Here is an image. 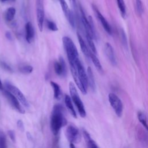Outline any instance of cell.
Masks as SVG:
<instances>
[{"mask_svg": "<svg viewBox=\"0 0 148 148\" xmlns=\"http://www.w3.org/2000/svg\"><path fill=\"white\" fill-rule=\"evenodd\" d=\"M64 107L60 104L53 106L50 117V128L54 135H57L61 128L66 125L67 120L64 116Z\"/></svg>", "mask_w": 148, "mask_h": 148, "instance_id": "1", "label": "cell"}, {"mask_svg": "<svg viewBox=\"0 0 148 148\" xmlns=\"http://www.w3.org/2000/svg\"><path fill=\"white\" fill-rule=\"evenodd\" d=\"M62 43L70 66H76L75 64L79 58L77 50L75 43L68 36H64L62 38Z\"/></svg>", "mask_w": 148, "mask_h": 148, "instance_id": "2", "label": "cell"}, {"mask_svg": "<svg viewBox=\"0 0 148 148\" xmlns=\"http://www.w3.org/2000/svg\"><path fill=\"white\" fill-rule=\"evenodd\" d=\"M69 90L71 98L73 102H74L80 116L82 117H86V112L84 104L79 95L77 89L74 83H72V82H69Z\"/></svg>", "mask_w": 148, "mask_h": 148, "instance_id": "3", "label": "cell"}, {"mask_svg": "<svg viewBox=\"0 0 148 148\" xmlns=\"http://www.w3.org/2000/svg\"><path fill=\"white\" fill-rule=\"evenodd\" d=\"M5 86L6 90L10 92L26 108H28L29 106V102H28L25 97L17 87L13 85L9 82H5Z\"/></svg>", "mask_w": 148, "mask_h": 148, "instance_id": "4", "label": "cell"}, {"mask_svg": "<svg viewBox=\"0 0 148 148\" xmlns=\"http://www.w3.org/2000/svg\"><path fill=\"white\" fill-rule=\"evenodd\" d=\"M108 100L116 114L120 117L122 116L123 110V105L121 99L117 95L111 92L108 95Z\"/></svg>", "mask_w": 148, "mask_h": 148, "instance_id": "5", "label": "cell"}, {"mask_svg": "<svg viewBox=\"0 0 148 148\" xmlns=\"http://www.w3.org/2000/svg\"><path fill=\"white\" fill-rule=\"evenodd\" d=\"M65 135L71 143H77L81 140L79 129L73 124H69L67 126L65 130Z\"/></svg>", "mask_w": 148, "mask_h": 148, "instance_id": "6", "label": "cell"}, {"mask_svg": "<svg viewBox=\"0 0 148 148\" xmlns=\"http://www.w3.org/2000/svg\"><path fill=\"white\" fill-rule=\"evenodd\" d=\"M36 19L39 29L42 31L45 21V11L42 0H36Z\"/></svg>", "mask_w": 148, "mask_h": 148, "instance_id": "7", "label": "cell"}, {"mask_svg": "<svg viewBox=\"0 0 148 148\" xmlns=\"http://www.w3.org/2000/svg\"><path fill=\"white\" fill-rule=\"evenodd\" d=\"M3 94L6 98L8 99L9 102L10 103V105L12 106L13 108H14L17 112L21 114L25 113V110L23 108V106L21 105L20 102L18 101V99L8 90H3Z\"/></svg>", "mask_w": 148, "mask_h": 148, "instance_id": "8", "label": "cell"}, {"mask_svg": "<svg viewBox=\"0 0 148 148\" xmlns=\"http://www.w3.org/2000/svg\"><path fill=\"white\" fill-rule=\"evenodd\" d=\"M61 5L62 10L64 15L65 16L66 19L68 20L71 26L74 28L75 27V16L73 12L69 9L68 4L65 0H58Z\"/></svg>", "mask_w": 148, "mask_h": 148, "instance_id": "9", "label": "cell"}, {"mask_svg": "<svg viewBox=\"0 0 148 148\" xmlns=\"http://www.w3.org/2000/svg\"><path fill=\"white\" fill-rule=\"evenodd\" d=\"M75 65H76L77 72L79 76V78L80 80V82L82 86H83V87L87 90L88 87V81H87V73H86V72L85 71L84 66H83L80 60L77 61Z\"/></svg>", "mask_w": 148, "mask_h": 148, "instance_id": "10", "label": "cell"}, {"mask_svg": "<svg viewBox=\"0 0 148 148\" xmlns=\"http://www.w3.org/2000/svg\"><path fill=\"white\" fill-rule=\"evenodd\" d=\"M54 69L56 73L60 76H64L66 73V68L64 60L60 57L58 61L54 62Z\"/></svg>", "mask_w": 148, "mask_h": 148, "instance_id": "11", "label": "cell"}, {"mask_svg": "<svg viewBox=\"0 0 148 148\" xmlns=\"http://www.w3.org/2000/svg\"><path fill=\"white\" fill-rule=\"evenodd\" d=\"M80 13H81V20H82V23L83 25V27L84 28L85 31H86V34H88L89 35H90L92 38H96V36L94 35V34L93 33L90 22L88 20V18H87L82 8L80 6Z\"/></svg>", "mask_w": 148, "mask_h": 148, "instance_id": "12", "label": "cell"}, {"mask_svg": "<svg viewBox=\"0 0 148 148\" xmlns=\"http://www.w3.org/2000/svg\"><path fill=\"white\" fill-rule=\"evenodd\" d=\"M104 51L107 58L108 59L110 64L114 66L116 65L117 64V61L114 54V51L113 47L109 43L107 42L105 44Z\"/></svg>", "mask_w": 148, "mask_h": 148, "instance_id": "13", "label": "cell"}, {"mask_svg": "<svg viewBox=\"0 0 148 148\" xmlns=\"http://www.w3.org/2000/svg\"><path fill=\"white\" fill-rule=\"evenodd\" d=\"M93 8L95 12L96 15H97L98 20H99V21H100L101 24H102L105 31L109 35H111L112 34V28H111L109 24L107 21V20L105 19V18L103 16V15L100 13V12L98 10V9L95 6H94Z\"/></svg>", "mask_w": 148, "mask_h": 148, "instance_id": "14", "label": "cell"}, {"mask_svg": "<svg viewBox=\"0 0 148 148\" xmlns=\"http://www.w3.org/2000/svg\"><path fill=\"white\" fill-rule=\"evenodd\" d=\"M70 69H71V74L72 75V77L74 79V81H75L76 86L79 88L80 91L82 92V94H87V90L83 87V86H82V84L80 82V80L79 78V76H78V74H77V72L76 66H70Z\"/></svg>", "mask_w": 148, "mask_h": 148, "instance_id": "15", "label": "cell"}, {"mask_svg": "<svg viewBox=\"0 0 148 148\" xmlns=\"http://www.w3.org/2000/svg\"><path fill=\"white\" fill-rule=\"evenodd\" d=\"M25 39L28 43L32 42L35 36V31L34 27L31 22H27L25 25Z\"/></svg>", "mask_w": 148, "mask_h": 148, "instance_id": "16", "label": "cell"}, {"mask_svg": "<svg viewBox=\"0 0 148 148\" xmlns=\"http://www.w3.org/2000/svg\"><path fill=\"white\" fill-rule=\"evenodd\" d=\"M83 134L86 142L87 148H99L96 142L91 138L89 133L86 130L84 129L83 130Z\"/></svg>", "mask_w": 148, "mask_h": 148, "instance_id": "17", "label": "cell"}, {"mask_svg": "<svg viewBox=\"0 0 148 148\" xmlns=\"http://www.w3.org/2000/svg\"><path fill=\"white\" fill-rule=\"evenodd\" d=\"M86 73H87V77L88 85H89V86L90 87L92 91H95L96 88L95 82V79L94 77L93 73L92 72V70L90 66L88 67Z\"/></svg>", "mask_w": 148, "mask_h": 148, "instance_id": "18", "label": "cell"}, {"mask_svg": "<svg viewBox=\"0 0 148 148\" xmlns=\"http://www.w3.org/2000/svg\"><path fill=\"white\" fill-rule=\"evenodd\" d=\"M65 103L67 109L68 110L69 112L74 118H77V114L75 110L73 105L72 104V102L71 100V97L68 95H65Z\"/></svg>", "mask_w": 148, "mask_h": 148, "instance_id": "19", "label": "cell"}, {"mask_svg": "<svg viewBox=\"0 0 148 148\" xmlns=\"http://www.w3.org/2000/svg\"><path fill=\"white\" fill-rule=\"evenodd\" d=\"M77 39H78V42L79 43L80 48H81V50L82 51V53L84 54V56L87 57H89V54H90V51L88 49V47L84 42V40H83V39L82 38V37L81 36V35L77 33Z\"/></svg>", "mask_w": 148, "mask_h": 148, "instance_id": "20", "label": "cell"}, {"mask_svg": "<svg viewBox=\"0 0 148 148\" xmlns=\"http://www.w3.org/2000/svg\"><path fill=\"white\" fill-rule=\"evenodd\" d=\"M50 85L51 86L53 89L54 98L57 100H60L62 97V92L60 86L57 83L54 82L53 81L50 82Z\"/></svg>", "mask_w": 148, "mask_h": 148, "instance_id": "21", "label": "cell"}, {"mask_svg": "<svg viewBox=\"0 0 148 148\" xmlns=\"http://www.w3.org/2000/svg\"><path fill=\"white\" fill-rule=\"evenodd\" d=\"M89 57H90L91 61H92L95 67L96 68V69L101 73H102L103 72V69H102V66L100 63V61L99 60V59L97 58V57L96 56V55L95 54H94L93 53H92L91 51H90V54H89Z\"/></svg>", "mask_w": 148, "mask_h": 148, "instance_id": "22", "label": "cell"}, {"mask_svg": "<svg viewBox=\"0 0 148 148\" xmlns=\"http://www.w3.org/2000/svg\"><path fill=\"white\" fill-rule=\"evenodd\" d=\"M137 130V135L138 139L142 144H147V134L145 132L144 130H143L142 128L138 127V128L136 129Z\"/></svg>", "mask_w": 148, "mask_h": 148, "instance_id": "23", "label": "cell"}, {"mask_svg": "<svg viewBox=\"0 0 148 148\" xmlns=\"http://www.w3.org/2000/svg\"><path fill=\"white\" fill-rule=\"evenodd\" d=\"M16 14V9L13 7H10L5 12V18L8 21H11L13 20Z\"/></svg>", "mask_w": 148, "mask_h": 148, "instance_id": "24", "label": "cell"}, {"mask_svg": "<svg viewBox=\"0 0 148 148\" xmlns=\"http://www.w3.org/2000/svg\"><path fill=\"white\" fill-rule=\"evenodd\" d=\"M117 3L121 16L123 18H125L127 15V10L124 0H117Z\"/></svg>", "mask_w": 148, "mask_h": 148, "instance_id": "25", "label": "cell"}, {"mask_svg": "<svg viewBox=\"0 0 148 148\" xmlns=\"http://www.w3.org/2000/svg\"><path fill=\"white\" fill-rule=\"evenodd\" d=\"M137 116H138V119L139 121H140V123L143 125V127L147 130V119H146V114L143 112H142L141 111H139L138 112Z\"/></svg>", "mask_w": 148, "mask_h": 148, "instance_id": "26", "label": "cell"}, {"mask_svg": "<svg viewBox=\"0 0 148 148\" xmlns=\"http://www.w3.org/2000/svg\"><path fill=\"white\" fill-rule=\"evenodd\" d=\"M86 39H87V43L88 44V46L91 50V52L93 53L94 54H96L97 53V50H96V47H95V46L94 45V41H93V38L89 35L88 34H86Z\"/></svg>", "mask_w": 148, "mask_h": 148, "instance_id": "27", "label": "cell"}, {"mask_svg": "<svg viewBox=\"0 0 148 148\" xmlns=\"http://www.w3.org/2000/svg\"><path fill=\"white\" fill-rule=\"evenodd\" d=\"M136 11L138 16H141L143 13V4L141 0H135Z\"/></svg>", "mask_w": 148, "mask_h": 148, "instance_id": "28", "label": "cell"}, {"mask_svg": "<svg viewBox=\"0 0 148 148\" xmlns=\"http://www.w3.org/2000/svg\"><path fill=\"white\" fill-rule=\"evenodd\" d=\"M19 71L24 74H29L33 71V67L31 65H23L18 68Z\"/></svg>", "mask_w": 148, "mask_h": 148, "instance_id": "29", "label": "cell"}, {"mask_svg": "<svg viewBox=\"0 0 148 148\" xmlns=\"http://www.w3.org/2000/svg\"><path fill=\"white\" fill-rule=\"evenodd\" d=\"M0 148H7L6 136L2 131H0Z\"/></svg>", "mask_w": 148, "mask_h": 148, "instance_id": "30", "label": "cell"}, {"mask_svg": "<svg viewBox=\"0 0 148 148\" xmlns=\"http://www.w3.org/2000/svg\"><path fill=\"white\" fill-rule=\"evenodd\" d=\"M46 25L48 29L52 31H57L58 30V28L57 25L52 21L47 20H46Z\"/></svg>", "mask_w": 148, "mask_h": 148, "instance_id": "31", "label": "cell"}, {"mask_svg": "<svg viewBox=\"0 0 148 148\" xmlns=\"http://www.w3.org/2000/svg\"><path fill=\"white\" fill-rule=\"evenodd\" d=\"M120 36H121V42L124 47V48H125L126 49H128V42H127V37L125 34V32L124 31L123 29H121L120 30Z\"/></svg>", "mask_w": 148, "mask_h": 148, "instance_id": "32", "label": "cell"}, {"mask_svg": "<svg viewBox=\"0 0 148 148\" xmlns=\"http://www.w3.org/2000/svg\"><path fill=\"white\" fill-rule=\"evenodd\" d=\"M0 65H1V66L4 69L5 71H8V72H13V70L12 69V68L5 62L3 61H0Z\"/></svg>", "mask_w": 148, "mask_h": 148, "instance_id": "33", "label": "cell"}, {"mask_svg": "<svg viewBox=\"0 0 148 148\" xmlns=\"http://www.w3.org/2000/svg\"><path fill=\"white\" fill-rule=\"evenodd\" d=\"M8 135L10 137V139L13 142H15V141H16V136H15V133H14V131H13V130H9L8 131Z\"/></svg>", "mask_w": 148, "mask_h": 148, "instance_id": "34", "label": "cell"}, {"mask_svg": "<svg viewBox=\"0 0 148 148\" xmlns=\"http://www.w3.org/2000/svg\"><path fill=\"white\" fill-rule=\"evenodd\" d=\"M17 126L18 127V128L21 130V131H24V124L23 122L22 121V120H18L17 122Z\"/></svg>", "mask_w": 148, "mask_h": 148, "instance_id": "35", "label": "cell"}, {"mask_svg": "<svg viewBox=\"0 0 148 148\" xmlns=\"http://www.w3.org/2000/svg\"><path fill=\"white\" fill-rule=\"evenodd\" d=\"M5 36H6V38L8 39H9V40H12V35H11L10 32H8V31L5 33Z\"/></svg>", "mask_w": 148, "mask_h": 148, "instance_id": "36", "label": "cell"}, {"mask_svg": "<svg viewBox=\"0 0 148 148\" xmlns=\"http://www.w3.org/2000/svg\"><path fill=\"white\" fill-rule=\"evenodd\" d=\"M69 1L70 2L71 4L72 5V6L73 7H74L75 8H76V0H69Z\"/></svg>", "mask_w": 148, "mask_h": 148, "instance_id": "37", "label": "cell"}, {"mask_svg": "<svg viewBox=\"0 0 148 148\" xmlns=\"http://www.w3.org/2000/svg\"><path fill=\"white\" fill-rule=\"evenodd\" d=\"M27 138H28V139L31 140V139H32V136H31V134L29 132H27Z\"/></svg>", "mask_w": 148, "mask_h": 148, "instance_id": "38", "label": "cell"}, {"mask_svg": "<svg viewBox=\"0 0 148 148\" xmlns=\"http://www.w3.org/2000/svg\"><path fill=\"white\" fill-rule=\"evenodd\" d=\"M0 90H3V85H2V83L1 82V79H0Z\"/></svg>", "mask_w": 148, "mask_h": 148, "instance_id": "39", "label": "cell"}, {"mask_svg": "<svg viewBox=\"0 0 148 148\" xmlns=\"http://www.w3.org/2000/svg\"><path fill=\"white\" fill-rule=\"evenodd\" d=\"M69 147H70V148H76V147L73 143H70Z\"/></svg>", "mask_w": 148, "mask_h": 148, "instance_id": "40", "label": "cell"}, {"mask_svg": "<svg viewBox=\"0 0 148 148\" xmlns=\"http://www.w3.org/2000/svg\"><path fill=\"white\" fill-rule=\"evenodd\" d=\"M8 0H0V1L1 2H6V1H8Z\"/></svg>", "mask_w": 148, "mask_h": 148, "instance_id": "41", "label": "cell"}]
</instances>
